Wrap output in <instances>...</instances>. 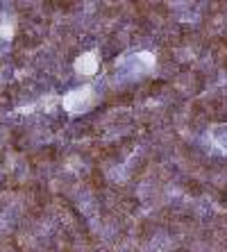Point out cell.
<instances>
[{"mask_svg":"<svg viewBox=\"0 0 227 252\" xmlns=\"http://www.w3.org/2000/svg\"><path fill=\"white\" fill-rule=\"evenodd\" d=\"M77 66H80V70H84V73H94L96 68H98V62H96V55L94 53H87L84 57L77 62Z\"/></svg>","mask_w":227,"mask_h":252,"instance_id":"cell-1","label":"cell"}]
</instances>
